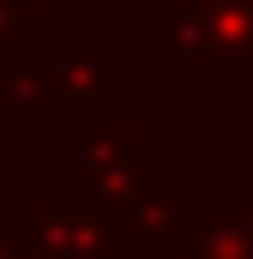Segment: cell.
Instances as JSON below:
<instances>
[{
  "instance_id": "6da1fadb",
  "label": "cell",
  "mask_w": 253,
  "mask_h": 259,
  "mask_svg": "<svg viewBox=\"0 0 253 259\" xmlns=\"http://www.w3.org/2000/svg\"><path fill=\"white\" fill-rule=\"evenodd\" d=\"M49 169L55 175H85L91 181V205L109 217V211L133 205L157 175H169V157L157 145H145L126 115H109V121H91L72 139H61L49 151Z\"/></svg>"
},
{
  "instance_id": "7a4b0ae2",
  "label": "cell",
  "mask_w": 253,
  "mask_h": 259,
  "mask_svg": "<svg viewBox=\"0 0 253 259\" xmlns=\"http://www.w3.org/2000/svg\"><path fill=\"white\" fill-rule=\"evenodd\" d=\"M36 78H43V109L78 121V127L109 121V103L126 97V91L139 84L133 66L115 61L109 42L91 36V30H66V36H55V42L43 49V61H36Z\"/></svg>"
},
{
  "instance_id": "3957f363",
  "label": "cell",
  "mask_w": 253,
  "mask_h": 259,
  "mask_svg": "<svg viewBox=\"0 0 253 259\" xmlns=\"http://www.w3.org/2000/svg\"><path fill=\"white\" fill-rule=\"evenodd\" d=\"M109 223H115V241H121L126 259L181 253L187 223H193V181L181 175V169H169V175H157V181L133 199V205L109 211Z\"/></svg>"
},
{
  "instance_id": "277c9868",
  "label": "cell",
  "mask_w": 253,
  "mask_h": 259,
  "mask_svg": "<svg viewBox=\"0 0 253 259\" xmlns=\"http://www.w3.org/2000/svg\"><path fill=\"white\" fill-rule=\"evenodd\" d=\"M18 235L30 241L36 259H126L115 241V223L85 199V205H49L30 199L18 217Z\"/></svg>"
},
{
  "instance_id": "5b68a950",
  "label": "cell",
  "mask_w": 253,
  "mask_h": 259,
  "mask_svg": "<svg viewBox=\"0 0 253 259\" xmlns=\"http://www.w3.org/2000/svg\"><path fill=\"white\" fill-rule=\"evenodd\" d=\"M181 259H253V217L241 199H193Z\"/></svg>"
},
{
  "instance_id": "8992f818",
  "label": "cell",
  "mask_w": 253,
  "mask_h": 259,
  "mask_svg": "<svg viewBox=\"0 0 253 259\" xmlns=\"http://www.w3.org/2000/svg\"><path fill=\"white\" fill-rule=\"evenodd\" d=\"M205 66H217V91L235 97L253 72V0H217L211 6V49Z\"/></svg>"
},
{
  "instance_id": "52a82bcc",
  "label": "cell",
  "mask_w": 253,
  "mask_h": 259,
  "mask_svg": "<svg viewBox=\"0 0 253 259\" xmlns=\"http://www.w3.org/2000/svg\"><path fill=\"white\" fill-rule=\"evenodd\" d=\"M211 6H217V0H157L169 55H181V61H205V49H211Z\"/></svg>"
},
{
  "instance_id": "ba28073f",
  "label": "cell",
  "mask_w": 253,
  "mask_h": 259,
  "mask_svg": "<svg viewBox=\"0 0 253 259\" xmlns=\"http://www.w3.org/2000/svg\"><path fill=\"white\" fill-rule=\"evenodd\" d=\"M0 115H43L36 66H0Z\"/></svg>"
},
{
  "instance_id": "9c48e42d",
  "label": "cell",
  "mask_w": 253,
  "mask_h": 259,
  "mask_svg": "<svg viewBox=\"0 0 253 259\" xmlns=\"http://www.w3.org/2000/svg\"><path fill=\"white\" fill-rule=\"evenodd\" d=\"M0 66H30V42H24V6L0 0Z\"/></svg>"
},
{
  "instance_id": "30bf717a",
  "label": "cell",
  "mask_w": 253,
  "mask_h": 259,
  "mask_svg": "<svg viewBox=\"0 0 253 259\" xmlns=\"http://www.w3.org/2000/svg\"><path fill=\"white\" fill-rule=\"evenodd\" d=\"M18 6H24V18H30V12H72L78 0H18Z\"/></svg>"
},
{
  "instance_id": "8fae6325",
  "label": "cell",
  "mask_w": 253,
  "mask_h": 259,
  "mask_svg": "<svg viewBox=\"0 0 253 259\" xmlns=\"http://www.w3.org/2000/svg\"><path fill=\"white\" fill-rule=\"evenodd\" d=\"M241 211H247V217H253V175H247V181H241Z\"/></svg>"
}]
</instances>
